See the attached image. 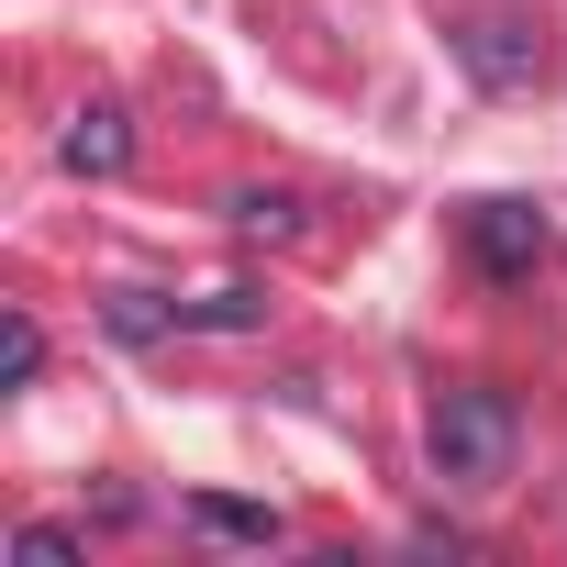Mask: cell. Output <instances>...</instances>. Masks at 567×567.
<instances>
[{"label":"cell","instance_id":"cell-8","mask_svg":"<svg viewBox=\"0 0 567 567\" xmlns=\"http://www.w3.org/2000/svg\"><path fill=\"white\" fill-rule=\"evenodd\" d=\"M34 379H45V323L12 312V323H0V390H34Z\"/></svg>","mask_w":567,"mask_h":567},{"label":"cell","instance_id":"cell-2","mask_svg":"<svg viewBox=\"0 0 567 567\" xmlns=\"http://www.w3.org/2000/svg\"><path fill=\"white\" fill-rule=\"evenodd\" d=\"M445 45H456V68L478 90H534L545 79V23H523V12H467Z\"/></svg>","mask_w":567,"mask_h":567},{"label":"cell","instance_id":"cell-10","mask_svg":"<svg viewBox=\"0 0 567 567\" xmlns=\"http://www.w3.org/2000/svg\"><path fill=\"white\" fill-rule=\"evenodd\" d=\"M12 556H34V567H79L90 545H79L68 523H23V534H12Z\"/></svg>","mask_w":567,"mask_h":567},{"label":"cell","instance_id":"cell-7","mask_svg":"<svg viewBox=\"0 0 567 567\" xmlns=\"http://www.w3.org/2000/svg\"><path fill=\"white\" fill-rule=\"evenodd\" d=\"M256 323H267L256 290H200V301H178V334H256Z\"/></svg>","mask_w":567,"mask_h":567},{"label":"cell","instance_id":"cell-5","mask_svg":"<svg viewBox=\"0 0 567 567\" xmlns=\"http://www.w3.org/2000/svg\"><path fill=\"white\" fill-rule=\"evenodd\" d=\"M189 523H200V534H223V545H278V512H267V501H223V489H200V501H189Z\"/></svg>","mask_w":567,"mask_h":567},{"label":"cell","instance_id":"cell-9","mask_svg":"<svg viewBox=\"0 0 567 567\" xmlns=\"http://www.w3.org/2000/svg\"><path fill=\"white\" fill-rule=\"evenodd\" d=\"M112 334H123V346H156V334H178V301H156V290H112Z\"/></svg>","mask_w":567,"mask_h":567},{"label":"cell","instance_id":"cell-3","mask_svg":"<svg viewBox=\"0 0 567 567\" xmlns=\"http://www.w3.org/2000/svg\"><path fill=\"white\" fill-rule=\"evenodd\" d=\"M545 245H556V223H545L534 200H467V256H478L489 278H534Z\"/></svg>","mask_w":567,"mask_h":567},{"label":"cell","instance_id":"cell-4","mask_svg":"<svg viewBox=\"0 0 567 567\" xmlns=\"http://www.w3.org/2000/svg\"><path fill=\"white\" fill-rule=\"evenodd\" d=\"M56 167H68V178H123V167H134V123H123L112 101H79L68 134H56Z\"/></svg>","mask_w":567,"mask_h":567},{"label":"cell","instance_id":"cell-6","mask_svg":"<svg viewBox=\"0 0 567 567\" xmlns=\"http://www.w3.org/2000/svg\"><path fill=\"white\" fill-rule=\"evenodd\" d=\"M223 223H234V234H256V245H290V234H301V200H290V189H234V200H223Z\"/></svg>","mask_w":567,"mask_h":567},{"label":"cell","instance_id":"cell-1","mask_svg":"<svg viewBox=\"0 0 567 567\" xmlns=\"http://www.w3.org/2000/svg\"><path fill=\"white\" fill-rule=\"evenodd\" d=\"M512 445H523V423H512V401H501L489 379L434 390V412H423V467H434L445 489H501V478H512Z\"/></svg>","mask_w":567,"mask_h":567}]
</instances>
